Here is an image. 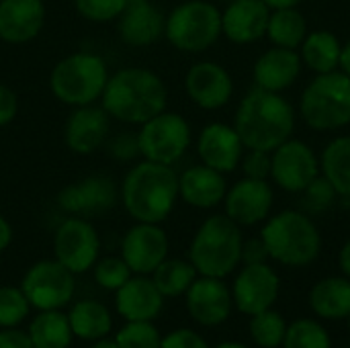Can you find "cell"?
<instances>
[{
	"label": "cell",
	"instance_id": "1",
	"mask_svg": "<svg viewBox=\"0 0 350 348\" xmlns=\"http://www.w3.org/2000/svg\"><path fill=\"white\" fill-rule=\"evenodd\" d=\"M100 105L111 119L127 125H142L166 111L168 86L154 70L127 66L109 76Z\"/></svg>",
	"mask_w": 350,
	"mask_h": 348
},
{
	"label": "cell",
	"instance_id": "2",
	"mask_svg": "<svg viewBox=\"0 0 350 348\" xmlns=\"http://www.w3.org/2000/svg\"><path fill=\"white\" fill-rule=\"evenodd\" d=\"M295 121V109L281 92H269L254 86L240 101L232 125L246 150L273 152L293 137Z\"/></svg>",
	"mask_w": 350,
	"mask_h": 348
},
{
	"label": "cell",
	"instance_id": "3",
	"mask_svg": "<svg viewBox=\"0 0 350 348\" xmlns=\"http://www.w3.org/2000/svg\"><path fill=\"white\" fill-rule=\"evenodd\" d=\"M178 172L168 164L144 160L121 180L119 201L133 222L162 224L178 203Z\"/></svg>",
	"mask_w": 350,
	"mask_h": 348
},
{
	"label": "cell",
	"instance_id": "4",
	"mask_svg": "<svg viewBox=\"0 0 350 348\" xmlns=\"http://www.w3.org/2000/svg\"><path fill=\"white\" fill-rule=\"evenodd\" d=\"M260 238L271 260L289 269L310 267L322 252V234L314 217L301 209H285L269 215L262 224Z\"/></svg>",
	"mask_w": 350,
	"mask_h": 348
},
{
	"label": "cell",
	"instance_id": "5",
	"mask_svg": "<svg viewBox=\"0 0 350 348\" xmlns=\"http://www.w3.org/2000/svg\"><path fill=\"white\" fill-rule=\"evenodd\" d=\"M242 228L226 213L209 215L195 232L189 260L201 277L226 279L242 265Z\"/></svg>",
	"mask_w": 350,
	"mask_h": 348
},
{
	"label": "cell",
	"instance_id": "6",
	"mask_svg": "<svg viewBox=\"0 0 350 348\" xmlns=\"http://www.w3.org/2000/svg\"><path fill=\"white\" fill-rule=\"evenodd\" d=\"M107 62L92 51H74L62 57L49 74L51 94L68 107H86L100 101L109 80Z\"/></svg>",
	"mask_w": 350,
	"mask_h": 348
},
{
	"label": "cell",
	"instance_id": "7",
	"mask_svg": "<svg viewBox=\"0 0 350 348\" xmlns=\"http://www.w3.org/2000/svg\"><path fill=\"white\" fill-rule=\"evenodd\" d=\"M299 115L316 131H340L350 125L349 76L340 70L316 74L301 90Z\"/></svg>",
	"mask_w": 350,
	"mask_h": 348
},
{
	"label": "cell",
	"instance_id": "8",
	"mask_svg": "<svg viewBox=\"0 0 350 348\" xmlns=\"http://www.w3.org/2000/svg\"><path fill=\"white\" fill-rule=\"evenodd\" d=\"M166 41L183 53H201L221 37V8L209 0H185L166 14Z\"/></svg>",
	"mask_w": 350,
	"mask_h": 348
},
{
	"label": "cell",
	"instance_id": "9",
	"mask_svg": "<svg viewBox=\"0 0 350 348\" xmlns=\"http://www.w3.org/2000/svg\"><path fill=\"white\" fill-rule=\"evenodd\" d=\"M139 156L150 162L174 166L193 144L189 121L174 111H162L139 125Z\"/></svg>",
	"mask_w": 350,
	"mask_h": 348
},
{
	"label": "cell",
	"instance_id": "10",
	"mask_svg": "<svg viewBox=\"0 0 350 348\" xmlns=\"http://www.w3.org/2000/svg\"><path fill=\"white\" fill-rule=\"evenodd\" d=\"M21 289L37 312L64 310L76 293L74 273L55 258H45L29 267L21 281Z\"/></svg>",
	"mask_w": 350,
	"mask_h": 348
},
{
	"label": "cell",
	"instance_id": "11",
	"mask_svg": "<svg viewBox=\"0 0 350 348\" xmlns=\"http://www.w3.org/2000/svg\"><path fill=\"white\" fill-rule=\"evenodd\" d=\"M100 238L86 217H66L53 234V258L74 275L92 271L98 260Z\"/></svg>",
	"mask_w": 350,
	"mask_h": 348
},
{
	"label": "cell",
	"instance_id": "12",
	"mask_svg": "<svg viewBox=\"0 0 350 348\" xmlns=\"http://www.w3.org/2000/svg\"><path fill=\"white\" fill-rule=\"evenodd\" d=\"M320 176V156L316 150L295 137H289L271 152V180L287 193H301Z\"/></svg>",
	"mask_w": 350,
	"mask_h": 348
},
{
	"label": "cell",
	"instance_id": "13",
	"mask_svg": "<svg viewBox=\"0 0 350 348\" xmlns=\"http://www.w3.org/2000/svg\"><path fill=\"white\" fill-rule=\"evenodd\" d=\"M234 308L244 316L271 310L281 293V277L269 263L242 265L232 283Z\"/></svg>",
	"mask_w": 350,
	"mask_h": 348
},
{
	"label": "cell",
	"instance_id": "14",
	"mask_svg": "<svg viewBox=\"0 0 350 348\" xmlns=\"http://www.w3.org/2000/svg\"><path fill=\"white\" fill-rule=\"evenodd\" d=\"M119 201V189L107 174H90L57 193V207L70 215L96 217L111 211Z\"/></svg>",
	"mask_w": 350,
	"mask_h": 348
},
{
	"label": "cell",
	"instance_id": "15",
	"mask_svg": "<svg viewBox=\"0 0 350 348\" xmlns=\"http://www.w3.org/2000/svg\"><path fill=\"white\" fill-rule=\"evenodd\" d=\"M224 213L240 228H252L265 224L275 205V191L271 180L242 176L228 187L224 199Z\"/></svg>",
	"mask_w": 350,
	"mask_h": 348
},
{
	"label": "cell",
	"instance_id": "16",
	"mask_svg": "<svg viewBox=\"0 0 350 348\" xmlns=\"http://www.w3.org/2000/svg\"><path fill=\"white\" fill-rule=\"evenodd\" d=\"M170 242L160 224L135 222L121 240V258L133 275H152L168 258Z\"/></svg>",
	"mask_w": 350,
	"mask_h": 348
},
{
	"label": "cell",
	"instance_id": "17",
	"mask_svg": "<svg viewBox=\"0 0 350 348\" xmlns=\"http://www.w3.org/2000/svg\"><path fill=\"white\" fill-rule=\"evenodd\" d=\"M189 316L205 328L221 326L230 320L234 312L232 289L224 279L217 277H197L189 291L185 293Z\"/></svg>",
	"mask_w": 350,
	"mask_h": 348
},
{
	"label": "cell",
	"instance_id": "18",
	"mask_svg": "<svg viewBox=\"0 0 350 348\" xmlns=\"http://www.w3.org/2000/svg\"><path fill=\"white\" fill-rule=\"evenodd\" d=\"M187 96L203 111L224 109L234 96L232 74L217 62L203 59L193 64L185 76Z\"/></svg>",
	"mask_w": 350,
	"mask_h": 348
},
{
	"label": "cell",
	"instance_id": "19",
	"mask_svg": "<svg viewBox=\"0 0 350 348\" xmlns=\"http://www.w3.org/2000/svg\"><path fill=\"white\" fill-rule=\"evenodd\" d=\"M244 152L246 148L234 125L213 121L205 125L197 135V154L201 164L221 174L234 172L240 166Z\"/></svg>",
	"mask_w": 350,
	"mask_h": 348
},
{
	"label": "cell",
	"instance_id": "20",
	"mask_svg": "<svg viewBox=\"0 0 350 348\" xmlns=\"http://www.w3.org/2000/svg\"><path fill=\"white\" fill-rule=\"evenodd\" d=\"M111 131V117L103 109L94 105L74 107L64 125V142L70 152L78 156H90L98 148L105 146Z\"/></svg>",
	"mask_w": 350,
	"mask_h": 348
},
{
	"label": "cell",
	"instance_id": "21",
	"mask_svg": "<svg viewBox=\"0 0 350 348\" xmlns=\"http://www.w3.org/2000/svg\"><path fill=\"white\" fill-rule=\"evenodd\" d=\"M117 21V33L129 47H148L164 37L166 14L154 0H127Z\"/></svg>",
	"mask_w": 350,
	"mask_h": 348
},
{
	"label": "cell",
	"instance_id": "22",
	"mask_svg": "<svg viewBox=\"0 0 350 348\" xmlns=\"http://www.w3.org/2000/svg\"><path fill=\"white\" fill-rule=\"evenodd\" d=\"M271 8L262 0H234L221 10V35L236 45H250L267 35Z\"/></svg>",
	"mask_w": 350,
	"mask_h": 348
},
{
	"label": "cell",
	"instance_id": "23",
	"mask_svg": "<svg viewBox=\"0 0 350 348\" xmlns=\"http://www.w3.org/2000/svg\"><path fill=\"white\" fill-rule=\"evenodd\" d=\"M43 0H0V41L23 45L33 41L45 27Z\"/></svg>",
	"mask_w": 350,
	"mask_h": 348
},
{
	"label": "cell",
	"instance_id": "24",
	"mask_svg": "<svg viewBox=\"0 0 350 348\" xmlns=\"http://www.w3.org/2000/svg\"><path fill=\"white\" fill-rule=\"evenodd\" d=\"M164 299L150 275H131V279L115 291V308L125 322L156 320L164 308Z\"/></svg>",
	"mask_w": 350,
	"mask_h": 348
},
{
	"label": "cell",
	"instance_id": "25",
	"mask_svg": "<svg viewBox=\"0 0 350 348\" xmlns=\"http://www.w3.org/2000/svg\"><path fill=\"white\" fill-rule=\"evenodd\" d=\"M301 70H304V62L297 49L273 45L271 49L262 51L256 57L252 68V78L258 88L283 94L287 88H291L297 82Z\"/></svg>",
	"mask_w": 350,
	"mask_h": 348
},
{
	"label": "cell",
	"instance_id": "26",
	"mask_svg": "<svg viewBox=\"0 0 350 348\" xmlns=\"http://www.w3.org/2000/svg\"><path fill=\"white\" fill-rule=\"evenodd\" d=\"M228 193L226 174L205 166L195 164L178 174V197L183 203L195 209H213L224 203Z\"/></svg>",
	"mask_w": 350,
	"mask_h": 348
},
{
	"label": "cell",
	"instance_id": "27",
	"mask_svg": "<svg viewBox=\"0 0 350 348\" xmlns=\"http://www.w3.org/2000/svg\"><path fill=\"white\" fill-rule=\"evenodd\" d=\"M310 308L320 320H347L350 316V279L332 275L310 289Z\"/></svg>",
	"mask_w": 350,
	"mask_h": 348
},
{
	"label": "cell",
	"instance_id": "28",
	"mask_svg": "<svg viewBox=\"0 0 350 348\" xmlns=\"http://www.w3.org/2000/svg\"><path fill=\"white\" fill-rule=\"evenodd\" d=\"M70 328L74 338L84 343H98L107 338L113 330V316L100 302L82 299L76 302L68 312Z\"/></svg>",
	"mask_w": 350,
	"mask_h": 348
},
{
	"label": "cell",
	"instance_id": "29",
	"mask_svg": "<svg viewBox=\"0 0 350 348\" xmlns=\"http://www.w3.org/2000/svg\"><path fill=\"white\" fill-rule=\"evenodd\" d=\"M299 57L308 70L314 74H328L338 70L342 41L328 29L310 31L299 45Z\"/></svg>",
	"mask_w": 350,
	"mask_h": 348
},
{
	"label": "cell",
	"instance_id": "30",
	"mask_svg": "<svg viewBox=\"0 0 350 348\" xmlns=\"http://www.w3.org/2000/svg\"><path fill=\"white\" fill-rule=\"evenodd\" d=\"M320 174L340 199H350V133L332 137L320 154Z\"/></svg>",
	"mask_w": 350,
	"mask_h": 348
},
{
	"label": "cell",
	"instance_id": "31",
	"mask_svg": "<svg viewBox=\"0 0 350 348\" xmlns=\"http://www.w3.org/2000/svg\"><path fill=\"white\" fill-rule=\"evenodd\" d=\"M27 332L35 348H70L74 340L68 314L62 310L39 312L29 324Z\"/></svg>",
	"mask_w": 350,
	"mask_h": 348
},
{
	"label": "cell",
	"instance_id": "32",
	"mask_svg": "<svg viewBox=\"0 0 350 348\" xmlns=\"http://www.w3.org/2000/svg\"><path fill=\"white\" fill-rule=\"evenodd\" d=\"M308 21L306 14L297 8H277L271 10L269 25H267V39L275 47L299 49L308 35Z\"/></svg>",
	"mask_w": 350,
	"mask_h": 348
},
{
	"label": "cell",
	"instance_id": "33",
	"mask_svg": "<svg viewBox=\"0 0 350 348\" xmlns=\"http://www.w3.org/2000/svg\"><path fill=\"white\" fill-rule=\"evenodd\" d=\"M150 277L164 297H180L189 291L199 273L189 258H166Z\"/></svg>",
	"mask_w": 350,
	"mask_h": 348
},
{
	"label": "cell",
	"instance_id": "34",
	"mask_svg": "<svg viewBox=\"0 0 350 348\" xmlns=\"http://www.w3.org/2000/svg\"><path fill=\"white\" fill-rule=\"evenodd\" d=\"M281 348H332V338L320 320L297 318L287 324Z\"/></svg>",
	"mask_w": 350,
	"mask_h": 348
},
{
	"label": "cell",
	"instance_id": "35",
	"mask_svg": "<svg viewBox=\"0 0 350 348\" xmlns=\"http://www.w3.org/2000/svg\"><path fill=\"white\" fill-rule=\"evenodd\" d=\"M287 332V320L277 310H265L250 316L248 334L252 343L260 348H279Z\"/></svg>",
	"mask_w": 350,
	"mask_h": 348
},
{
	"label": "cell",
	"instance_id": "36",
	"mask_svg": "<svg viewBox=\"0 0 350 348\" xmlns=\"http://www.w3.org/2000/svg\"><path fill=\"white\" fill-rule=\"evenodd\" d=\"M31 312V304L21 287L2 285L0 287V328L21 326Z\"/></svg>",
	"mask_w": 350,
	"mask_h": 348
},
{
	"label": "cell",
	"instance_id": "37",
	"mask_svg": "<svg viewBox=\"0 0 350 348\" xmlns=\"http://www.w3.org/2000/svg\"><path fill=\"white\" fill-rule=\"evenodd\" d=\"M113 340L119 348H160L162 334L152 322H125Z\"/></svg>",
	"mask_w": 350,
	"mask_h": 348
},
{
	"label": "cell",
	"instance_id": "38",
	"mask_svg": "<svg viewBox=\"0 0 350 348\" xmlns=\"http://www.w3.org/2000/svg\"><path fill=\"white\" fill-rule=\"evenodd\" d=\"M299 195H301V211H306L312 217L326 213L338 199V193L322 174L314 178Z\"/></svg>",
	"mask_w": 350,
	"mask_h": 348
},
{
	"label": "cell",
	"instance_id": "39",
	"mask_svg": "<svg viewBox=\"0 0 350 348\" xmlns=\"http://www.w3.org/2000/svg\"><path fill=\"white\" fill-rule=\"evenodd\" d=\"M92 275H94V281L105 291H117L131 279L133 273L121 256H105L94 263Z\"/></svg>",
	"mask_w": 350,
	"mask_h": 348
},
{
	"label": "cell",
	"instance_id": "40",
	"mask_svg": "<svg viewBox=\"0 0 350 348\" xmlns=\"http://www.w3.org/2000/svg\"><path fill=\"white\" fill-rule=\"evenodd\" d=\"M127 0H74L76 12L88 23H113L121 10L125 8Z\"/></svg>",
	"mask_w": 350,
	"mask_h": 348
},
{
	"label": "cell",
	"instance_id": "41",
	"mask_svg": "<svg viewBox=\"0 0 350 348\" xmlns=\"http://www.w3.org/2000/svg\"><path fill=\"white\" fill-rule=\"evenodd\" d=\"M244 176L271 180V152L262 150H246L240 162Z\"/></svg>",
	"mask_w": 350,
	"mask_h": 348
},
{
	"label": "cell",
	"instance_id": "42",
	"mask_svg": "<svg viewBox=\"0 0 350 348\" xmlns=\"http://www.w3.org/2000/svg\"><path fill=\"white\" fill-rule=\"evenodd\" d=\"M160 348H209V345L199 332L191 328H178L162 336Z\"/></svg>",
	"mask_w": 350,
	"mask_h": 348
},
{
	"label": "cell",
	"instance_id": "43",
	"mask_svg": "<svg viewBox=\"0 0 350 348\" xmlns=\"http://www.w3.org/2000/svg\"><path fill=\"white\" fill-rule=\"evenodd\" d=\"M109 154L121 162L133 160L139 156V144H137V133H119L117 137H113L109 142Z\"/></svg>",
	"mask_w": 350,
	"mask_h": 348
},
{
	"label": "cell",
	"instance_id": "44",
	"mask_svg": "<svg viewBox=\"0 0 350 348\" xmlns=\"http://www.w3.org/2000/svg\"><path fill=\"white\" fill-rule=\"evenodd\" d=\"M18 115V94L8 86L0 82V127L10 125Z\"/></svg>",
	"mask_w": 350,
	"mask_h": 348
},
{
	"label": "cell",
	"instance_id": "45",
	"mask_svg": "<svg viewBox=\"0 0 350 348\" xmlns=\"http://www.w3.org/2000/svg\"><path fill=\"white\" fill-rule=\"evenodd\" d=\"M269 250L262 242V238H248L242 244V265H260V263H269Z\"/></svg>",
	"mask_w": 350,
	"mask_h": 348
},
{
	"label": "cell",
	"instance_id": "46",
	"mask_svg": "<svg viewBox=\"0 0 350 348\" xmlns=\"http://www.w3.org/2000/svg\"><path fill=\"white\" fill-rule=\"evenodd\" d=\"M0 348H35L29 332L16 328H0Z\"/></svg>",
	"mask_w": 350,
	"mask_h": 348
},
{
	"label": "cell",
	"instance_id": "47",
	"mask_svg": "<svg viewBox=\"0 0 350 348\" xmlns=\"http://www.w3.org/2000/svg\"><path fill=\"white\" fill-rule=\"evenodd\" d=\"M10 242H12V226L4 215H0V252L6 250Z\"/></svg>",
	"mask_w": 350,
	"mask_h": 348
},
{
	"label": "cell",
	"instance_id": "48",
	"mask_svg": "<svg viewBox=\"0 0 350 348\" xmlns=\"http://www.w3.org/2000/svg\"><path fill=\"white\" fill-rule=\"evenodd\" d=\"M338 267H340V273L350 279V238L342 244V248L338 252Z\"/></svg>",
	"mask_w": 350,
	"mask_h": 348
},
{
	"label": "cell",
	"instance_id": "49",
	"mask_svg": "<svg viewBox=\"0 0 350 348\" xmlns=\"http://www.w3.org/2000/svg\"><path fill=\"white\" fill-rule=\"evenodd\" d=\"M338 70L342 74H347L350 78V39L347 43H342V51H340V64H338Z\"/></svg>",
	"mask_w": 350,
	"mask_h": 348
},
{
	"label": "cell",
	"instance_id": "50",
	"mask_svg": "<svg viewBox=\"0 0 350 348\" xmlns=\"http://www.w3.org/2000/svg\"><path fill=\"white\" fill-rule=\"evenodd\" d=\"M271 10H277V8H297L304 0H262Z\"/></svg>",
	"mask_w": 350,
	"mask_h": 348
},
{
	"label": "cell",
	"instance_id": "51",
	"mask_svg": "<svg viewBox=\"0 0 350 348\" xmlns=\"http://www.w3.org/2000/svg\"><path fill=\"white\" fill-rule=\"evenodd\" d=\"M90 348H119V347H117V343H115V340H107V338H103V340H98V343H92V347Z\"/></svg>",
	"mask_w": 350,
	"mask_h": 348
},
{
	"label": "cell",
	"instance_id": "52",
	"mask_svg": "<svg viewBox=\"0 0 350 348\" xmlns=\"http://www.w3.org/2000/svg\"><path fill=\"white\" fill-rule=\"evenodd\" d=\"M213 348H248L246 345H242V343H234V340H228V343H221V345H217V347Z\"/></svg>",
	"mask_w": 350,
	"mask_h": 348
},
{
	"label": "cell",
	"instance_id": "53",
	"mask_svg": "<svg viewBox=\"0 0 350 348\" xmlns=\"http://www.w3.org/2000/svg\"><path fill=\"white\" fill-rule=\"evenodd\" d=\"M217 2H224V4H228V2H234V0H217Z\"/></svg>",
	"mask_w": 350,
	"mask_h": 348
},
{
	"label": "cell",
	"instance_id": "54",
	"mask_svg": "<svg viewBox=\"0 0 350 348\" xmlns=\"http://www.w3.org/2000/svg\"><path fill=\"white\" fill-rule=\"evenodd\" d=\"M347 326H349V332H350V316L347 318Z\"/></svg>",
	"mask_w": 350,
	"mask_h": 348
},
{
	"label": "cell",
	"instance_id": "55",
	"mask_svg": "<svg viewBox=\"0 0 350 348\" xmlns=\"http://www.w3.org/2000/svg\"><path fill=\"white\" fill-rule=\"evenodd\" d=\"M342 348H350V347H342Z\"/></svg>",
	"mask_w": 350,
	"mask_h": 348
}]
</instances>
